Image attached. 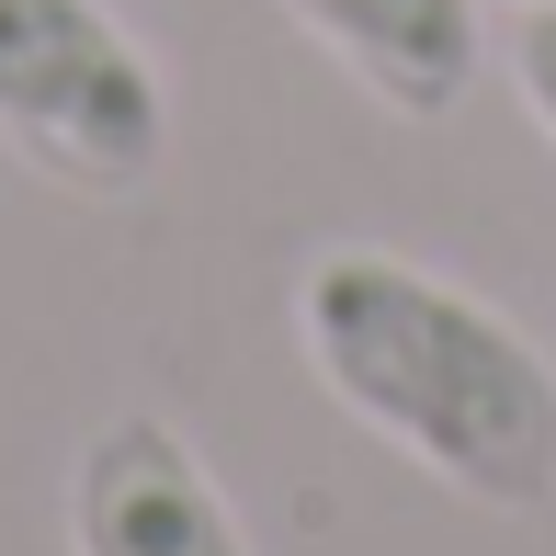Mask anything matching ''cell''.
Segmentation results:
<instances>
[{
  "label": "cell",
  "instance_id": "6da1fadb",
  "mask_svg": "<svg viewBox=\"0 0 556 556\" xmlns=\"http://www.w3.org/2000/svg\"><path fill=\"white\" fill-rule=\"evenodd\" d=\"M295 352L375 443L466 489L477 511L522 522L556 500V364L454 273L397 262L375 239H330L295 273Z\"/></svg>",
  "mask_w": 556,
  "mask_h": 556
},
{
  "label": "cell",
  "instance_id": "7a4b0ae2",
  "mask_svg": "<svg viewBox=\"0 0 556 556\" xmlns=\"http://www.w3.org/2000/svg\"><path fill=\"white\" fill-rule=\"evenodd\" d=\"M0 148L68 193L160 182L170 80L114 0H0Z\"/></svg>",
  "mask_w": 556,
  "mask_h": 556
},
{
  "label": "cell",
  "instance_id": "3957f363",
  "mask_svg": "<svg viewBox=\"0 0 556 556\" xmlns=\"http://www.w3.org/2000/svg\"><path fill=\"white\" fill-rule=\"evenodd\" d=\"M68 556H250L216 466L160 409H125L68 466Z\"/></svg>",
  "mask_w": 556,
  "mask_h": 556
},
{
  "label": "cell",
  "instance_id": "277c9868",
  "mask_svg": "<svg viewBox=\"0 0 556 556\" xmlns=\"http://www.w3.org/2000/svg\"><path fill=\"white\" fill-rule=\"evenodd\" d=\"M285 12L409 125H443L477 91V58H489L477 46V0H285Z\"/></svg>",
  "mask_w": 556,
  "mask_h": 556
},
{
  "label": "cell",
  "instance_id": "5b68a950",
  "mask_svg": "<svg viewBox=\"0 0 556 556\" xmlns=\"http://www.w3.org/2000/svg\"><path fill=\"white\" fill-rule=\"evenodd\" d=\"M511 80H522V114H534L545 148H556V12H522V35H511Z\"/></svg>",
  "mask_w": 556,
  "mask_h": 556
},
{
  "label": "cell",
  "instance_id": "8992f818",
  "mask_svg": "<svg viewBox=\"0 0 556 556\" xmlns=\"http://www.w3.org/2000/svg\"><path fill=\"white\" fill-rule=\"evenodd\" d=\"M511 12H556V0H511Z\"/></svg>",
  "mask_w": 556,
  "mask_h": 556
}]
</instances>
